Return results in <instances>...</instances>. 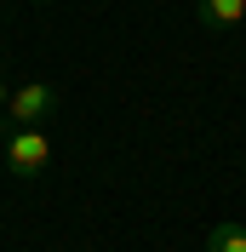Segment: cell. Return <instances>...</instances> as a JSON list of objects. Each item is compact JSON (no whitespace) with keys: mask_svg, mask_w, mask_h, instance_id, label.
Returning <instances> with one entry per match:
<instances>
[{"mask_svg":"<svg viewBox=\"0 0 246 252\" xmlns=\"http://www.w3.org/2000/svg\"><path fill=\"white\" fill-rule=\"evenodd\" d=\"M0 109H12V86L6 80H0Z\"/></svg>","mask_w":246,"mask_h":252,"instance_id":"cell-5","label":"cell"},{"mask_svg":"<svg viewBox=\"0 0 246 252\" xmlns=\"http://www.w3.org/2000/svg\"><path fill=\"white\" fill-rule=\"evenodd\" d=\"M206 252H246V223L241 218L212 223V229H206Z\"/></svg>","mask_w":246,"mask_h":252,"instance_id":"cell-4","label":"cell"},{"mask_svg":"<svg viewBox=\"0 0 246 252\" xmlns=\"http://www.w3.org/2000/svg\"><path fill=\"white\" fill-rule=\"evenodd\" d=\"M195 17H200V29L229 34V29H241V23H246V0H200Z\"/></svg>","mask_w":246,"mask_h":252,"instance_id":"cell-3","label":"cell"},{"mask_svg":"<svg viewBox=\"0 0 246 252\" xmlns=\"http://www.w3.org/2000/svg\"><path fill=\"white\" fill-rule=\"evenodd\" d=\"M58 109V86L52 80H29V86H12V126H46Z\"/></svg>","mask_w":246,"mask_h":252,"instance_id":"cell-2","label":"cell"},{"mask_svg":"<svg viewBox=\"0 0 246 252\" xmlns=\"http://www.w3.org/2000/svg\"><path fill=\"white\" fill-rule=\"evenodd\" d=\"M34 6H46V0H34Z\"/></svg>","mask_w":246,"mask_h":252,"instance_id":"cell-6","label":"cell"},{"mask_svg":"<svg viewBox=\"0 0 246 252\" xmlns=\"http://www.w3.org/2000/svg\"><path fill=\"white\" fill-rule=\"evenodd\" d=\"M0 155H6V172L12 178H40L52 166V138L46 126H17L0 138Z\"/></svg>","mask_w":246,"mask_h":252,"instance_id":"cell-1","label":"cell"}]
</instances>
